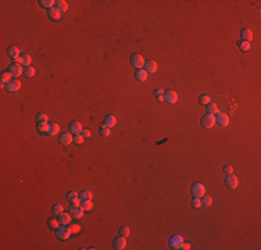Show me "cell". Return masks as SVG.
Here are the masks:
<instances>
[{
    "mask_svg": "<svg viewBox=\"0 0 261 250\" xmlns=\"http://www.w3.org/2000/svg\"><path fill=\"white\" fill-rule=\"evenodd\" d=\"M217 122V120H215V117L212 114H206L204 117L201 118V125L204 128H212Z\"/></svg>",
    "mask_w": 261,
    "mask_h": 250,
    "instance_id": "5",
    "label": "cell"
},
{
    "mask_svg": "<svg viewBox=\"0 0 261 250\" xmlns=\"http://www.w3.org/2000/svg\"><path fill=\"white\" fill-rule=\"evenodd\" d=\"M99 132H100V135H102V136L107 138V136H110V128H108L107 125H104V124H103L102 127L99 128Z\"/></svg>",
    "mask_w": 261,
    "mask_h": 250,
    "instance_id": "28",
    "label": "cell"
},
{
    "mask_svg": "<svg viewBox=\"0 0 261 250\" xmlns=\"http://www.w3.org/2000/svg\"><path fill=\"white\" fill-rule=\"evenodd\" d=\"M59 142L61 143V145H71V143L74 142V136H72V133H63V135L60 136V139H59Z\"/></svg>",
    "mask_w": 261,
    "mask_h": 250,
    "instance_id": "14",
    "label": "cell"
},
{
    "mask_svg": "<svg viewBox=\"0 0 261 250\" xmlns=\"http://www.w3.org/2000/svg\"><path fill=\"white\" fill-rule=\"evenodd\" d=\"M47 14H49V18H51V20H59V18H61V13L57 10L56 7L50 8Z\"/></svg>",
    "mask_w": 261,
    "mask_h": 250,
    "instance_id": "24",
    "label": "cell"
},
{
    "mask_svg": "<svg viewBox=\"0 0 261 250\" xmlns=\"http://www.w3.org/2000/svg\"><path fill=\"white\" fill-rule=\"evenodd\" d=\"M143 70H146V72L147 74H154L157 71V63L156 61H153V60H150V61H146L144 63V67H143Z\"/></svg>",
    "mask_w": 261,
    "mask_h": 250,
    "instance_id": "15",
    "label": "cell"
},
{
    "mask_svg": "<svg viewBox=\"0 0 261 250\" xmlns=\"http://www.w3.org/2000/svg\"><path fill=\"white\" fill-rule=\"evenodd\" d=\"M239 47H240V50H243V52H249V50L251 49V44H250V42L242 40L239 43Z\"/></svg>",
    "mask_w": 261,
    "mask_h": 250,
    "instance_id": "34",
    "label": "cell"
},
{
    "mask_svg": "<svg viewBox=\"0 0 261 250\" xmlns=\"http://www.w3.org/2000/svg\"><path fill=\"white\" fill-rule=\"evenodd\" d=\"M79 199V195L76 193V192H68L67 193V200L71 201V203H74L75 200H78Z\"/></svg>",
    "mask_w": 261,
    "mask_h": 250,
    "instance_id": "31",
    "label": "cell"
},
{
    "mask_svg": "<svg viewBox=\"0 0 261 250\" xmlns=\"http://www.w3.org/2000/svg\"><path fill=\"white\" fill-rule=\"evenodd\" d=\"M47 224H49V227H50L51 229H57V228H60V225H61L60 221L59 220H54V218L49 220V222H47Z\"/></svg>",
    "mask_w": 261,
    "mask_h": 250,
    "instance_id": "35",
    "label": "cell"
},
{
    "mask_svg": "<svg viewBox=\"0 0 261 250\" xmlns=\"http://www.w3.org/2000/svg\"><path fill=\"white\" fill-rule=\"evenodd\" d=\"M57 217H59L57 220L60 221V224H61V225H70V222H71V217H72V216H71V214L64 213V211H63V213H61L60 216H57Z\"/></svg>",
    "mask_w": 261,
    "mask_h": 250,
    "instance_id": "17",
    "label": "cell"
},
{
    "mask_svg": "<svg viewBox=\"0 0 261 250\" xmlns=\"http://www.w3.org/2000/svg\"><path fill=\"white\" fill-rule=\"evenodd\" d=\"M83 139H85V138H83L82 135H81V133H78V135H75V136H74V140H75V143H78V145H81V143H83Z\"/></svg>",
    "mask_w": 261,
    "mask_h": 250,
    "instance_id": "44",
    "label": "cell"
},
{
    "mask_svg": "<svg viewBox=\"0 0 261 250\" xmlns=\"http://www.w3.org/2000/svg\"><path fill=\"white\" fill-rule=\"evenodd\" d=\"M59 131H60V125L57 124V122H53L51 125H49V135L50 136H54V135H57L59 133Z\"/></svg>",
    "mask_w": 261,
    "mask_h": 250,
    "instance_id": "23",
    "label": "cell"
},
{
    "mask_svg": "<svg viewBox=\"0 0 261 250\" xmlns=\"http://www.w3.org/2000/svg\"><path fill=\"white\" fill-rule=\"evenodd\" d=\"M63 211H64V207L61 206V204H56V206L53 207V214H56V216H60Z\"/></svg>",
    "mask_w": 261,
    "mask_h": 250,
    "instance_id": "38",
    "label": "cell"
},
{
    "mask_svg": "<svg viewBox=\"0 0 261 250\" xmlns=\"http://www.w3.org/2000/svg\"><path fill=\"white\" fill-rule=\"evenodd\" d=\"M181 249L182 250H189V249H191V243H185V242H183L181 245Z\"/></svg>",
    "mask_w": 261,
    "mask_h": 250,
    "instance_id": "46",
    "label": "cell"
},
{
    "mask_svg": "<svg viewBox=\"0 0 261 250\" xmlns=\"http://www.w3.org/2000/svg\"><path fill=\"white\" fill-rule=\"evenodd\" d=\"M222 171H224L227 175H231V174H233V167L228 164V165H225L224 168H222Z\"/></svg>",
    "mask_w": 261,
    "mask_h": 250,
    "instance_id": "43",
    "label": "cell"
},
{
    "mask_svg": "<svg viewBox=\"0 0 261 250\" xmlns=\"http://www.w3.org/2000/svg\"><path fill=\"white\" fill-rule=\"evenodd\" d=\"M164 99H165L167 103H176L178 102V95H176L175 91H167L165 93H164Z\"/></svg>",
    "mask_w": 261,
    "mask_h": 250,
    "instance_id": "9",
    "label": "cell"
},
{
    "mask_svg": "<svg viewBox=\"0 0 261 250\" xmlns=\"http://www.w3.org/2000/svg\"><path fill=\"white\" fill-rule=\"evenodd\" d=\"M71 231L68 227H60V228H57L56 231V236H57V239H60V240H67V239H70V236H71Z\"/></svg>",
    "mask_w": 261,
    "mask_h": 250,
    "instance_id": "2",
    "label": "cell"
},
{
    "mask_svg": "<svg viewBox=\"0 0 261 250\" xmlns=\"http://www.w3.org/2000/svg\"><path fill=\"white\" fill-rule=\"evenodd\" d=\"M81 207H82L85 211L92 210V207H93L92 200H81Z\"/></svg>",
    "mask_w": 261,
    "mask_h": 250,
    "instance_id": "29",
    "label": "cell"
},
{
    "mask_svg": "<svg viewBox=\"0 0 261 250\" xmlns=\"http://www.w3.org/2000/svg\"><path fill=\"white\" fill-rule=\"evenodd\" d=\"M200 200H201V204H204V206H207V207H210L212 204V197L207 196V195H204L203 197H200Z\"/></svg>",
    "mask_w": 261,
    "mask_h": 250,
    "instance_id": "32",
    "label": "cell"
},
{
    "mask_svg": "<svg viewBox=\"0 0 261 250\" xmlns=\"http://www.w3.org/2000/svg\"><path fill=\"white\" fill-rule=\"evenodd\" d=\"M14 61H15V63H18V64H21V65L29 67V65H31L32 59H31L29 54H21V56H20V57H17V59L14 60Z\"/></svg>",
    "mask_w": 261,
    "mask_h": 250,
    "instance_id": "12",
    "label": "cell"
},
{
    "mask_svg": "<svg viewBox=\"0 0 261 250\" xmlns=\"http://www.w3.org/2000/svg\"><path fill=\"white\" fill-rule=\"evenodd\" d=\"M115 124H117V118L114 117V115H107L104 120V125H107L108 128H112L115 127Z\"/></svg>",
    "mask_w": 261,
    "mask_h": 250,
    "instance_id": "22",
    "label": "cell"
},
{
    "mask_svg": "<svg viewBox=\"0 0 261 250\" xmlns=\"http://www.w3.org/2000/svg\"><path fill=\"white\" fill-rule=\"evenodd\" d=\"M240 35H242V40H244V42H250L251 39H253V31L249 29V28L242 29Z\"/></svg>",
    "mask_w": 261,
    "mask_h": 250,
    "instance_id": "18",
    "label": "cell"
},
{
    "mask_svg": "<svg viewBox=\"0 0 261 250\" xmlns=\"http://www.w3.org/2000/svg\"><path fill=\"white\" fill-rule=\"evenodd\" d=\"M8 72L11 74V76H14V78H18V76L21 75V74H24V72H25V70H22L21 64L14 63V64H11V65L8 67Z\"/></svg>",
    "mask_w": 261,
    "mask_h": 250,
    "instance_id": "4",
    "label": "cell"
},
{
    "mask_svg": "<svg viewBox=\"0 0 261 250\" xmlns=\"http://www.w3.org/2000/svg\"><path fill=\"white\" fill-rule=\"evenodd\" d=\"M114 249H117V250H122V249H125L127 247V240H125L124 236H117V238L114 239Z\"/></svg>",
    "mask_w": 261,
    "mask_h": 250,
    "instance_id": "11",
    "label": "cell"
},
{
    "mask_svg": "<svg viewBox=\"0 0 261 250\" xmlns=\"http://www.w3.org/2000/svg\"><path fill=\"white\" fill-rule=\"evenodd\" d=\"M7 53H8V56L11 57V59H17V57H20L21 54H20V49L18 47H15V46H10L8 47V50H7Z\"/></svg>",
    "mask_w": 261,
    "mask_h": 250,
    "instance_id": "21",
    "label": "cell"
},
{
    "mask_svg": "<svg viewBox=\"0 0 261 250\" xmlns=\"http://www.w3.org/2000/svg\"><path fill=\"white\" fill-rule=\"evenodd\" d=\"M144 59H143V56L142 54H138V53H135V54H132L131 56V64L135 67V68H138V70H142L144 67Z\"/></svg>",
    "mask_w": 261,
    "mask_h": 250,
    "instance_id": "1",
    "label": "cell"
},
{
    "mask_svg": "<svg viewBox=\"0 0 261 250\" xmlns=\"http://www.w3.org/2000/svg\"><path fill=\"white\" fill-rule=\"evenodd\" d=\"M225 184H227V186H228V188L235 189V188L238 186V185H239V179L235 177L233 174L227 175V178H225Z\"/></svg>",
    "mask_w": 261,
    "mask_h": 250,
    "instance_id": "7",
    "label": "cell"
},
{
    "mask_svg": "<svg viewBox=\"0 0 261 250\" xmlns=\"http://www.w3.org/2000/svg\"><path fill=\"white\" fill-rule=\"evenodd\" d=\"M129 233H131V231H129V228H128V227H121V228H120V235L124 236V238L129 236Z\"/></svg>",
    "mask_w": 261,
    "mask_h": 250,
    "instance_id": "37",
    "label": "cell"
},
{
    "mask_svg": "<svg viewBox=\"0 0 261 250\" xmlns=\"http://www.w3.org/2000/svg\"><path fill=\"white\" fill-rule=\"evenodd\" d=\"M215 120L220 122L221 127H228V125H229V117H228L227 114H224V113H218Z\"/></svg>",
    "mask_w": 261,
    "mask_h": 250,
    "instance_id": "16",
    "label": "cell"
},
{
    "mask_svg": "<svg viewBox=\"0 0 261 250\" xmlns=\"http://www.w3.org/2000/svg\"><path fill=\"white\" fill-rule=\"evenodd\" d=\"M68 228H70V231L72 233H78L79 231H81V225H78V224H71Z\"/></svg>",
    "mask_w": 261,
    "mask_h": 250,
    "instance_id": "40",
    "label": "cell"
},
{
    "mask_svg": "<svg viewBox=\"0 0 261 250\" xmlns=\"http://www.w3.org/2000/svg\"><path fill=\"white\" fill-rule=\"evenodd\" d=\"M35 72H36V71H35L34 67H27V70H25V72H24V74H25L27 76H29V78H31V76H34V75H35Z\"/></svg>",
    "mask_w": 261,
    "mask_h": 250,
    "instance_id": "41",
    "label": "cell"
},
{
    "mask_svg": "<svg viewBox=\"0 0 261 250\" xmlns=\"http://www.w3.org/2000/svg\"><path fill=\"white\" fill-rule=\"evenodd\" d=\"M81 135H82L83 138H91V135H92V133H91V131H89V129H82V132H81Z\"/></svg>",
    "mask_w": 261,
    "mask_h": 250,
    "instance_id": "45",
    "label": "cell"
},
{
    "mask_svg": "<svg viewBox=\"0 0 261 250\" xmlns=\"http://www.w3.org/2000/svg\"><path fill=\"white\" fill-rule=\"evenodd\" d=\"M38 131L42 132V133L49 132V125L47 124H38Z\"/></svg>",
    "mask_w": 261,
    "mask_h": 250,
    "instance_id": "39",
    "label": "cell"
},
{
    "mask_svg": "<svg viewBox=\"0 0 261 250\" xmlns=\"http://www.w3.org/2000/svg\"><path fill=\"white\" fill-rule=\"evenodd\" d=\"M135 79L139 82H143L147 79V72L146 70H136V72H135Z\"/></svg>",
    "mask_w": 261,
    "mask_h": 250,
    "instance_id": "19",
    "label": "cell"
},
{
    "mask_svg": "<svg viewBox=\"0 0 261 250\" xmlns=\"http://www.w3.org/2000/svg\"><path fill=\"white\" fill-rule=\"evenodd\" d=\"M70 131L72 135H78V133L82 132V125H81L79 121H72L70 124Z\"/></svg>",
    "mask_w": 261,
    "mask_h": 250,
    "instance_id": "13",
    "label": "cell"
},
{
    "mask_svg": "<svg viewBox=\"0 0 261 250\" xmlns=\"http://www.w3.org/2000/svg\"><path fill=\"white\" fill-rule=\"evenodd\" d=\"M192 206L195 207V208H199V207H201L203 204H201V200H200V197H195V199H193V201H192Z\"/></svg>",
    "mask_w": 261,
    "mask_h": 250,
    "instance_id": "42",
    "label": "cell"
},
{
    "mask_svg": "<svg viewBox=\"0 0 261 250\" xmlns=\"http://www.w3.org/2000/svg\"><path fill=\"white\" fill-rule=\"evenodd\" d=\"M47 115L46 114H43V113H40V114H38L36 115V121H38V124H47Z\"/></svg>",
    "mask_w": 261,
    "mask_h": 250,
    "instance_id": "33",
    "label": "cell"
},
{
    "mask_svg": "<svg viewBox=\"0 0 261 250\" xmlns=\"http://www.w3.org/2000/svg\"><path fill=\"white\" fill-rule=\"evenodd\" d=\"M83 213H85V210H83L81 206H76V204H71L70 207V214L74 217V218H82L83 217Z\"/></svg>",
    "mask_w": 261,
    "mask_h": 250,
    "instance_id": "6",
    "label": "cell"
},
{
    "mask_svg": "<svg viewBox=\"0 0 261 250\" xmlns=\"http://www.w3.org/2000/svg\"><path fill=\"white\" fill-rule=\"evenodd\" d=\"M183 243V238L181 235H175V236H172V238L170 239V245H171V247L172 249H181V245Z\"/></svg>",
    "mask_w": 261,
    "mask_h": 250,
    "instance_id": "8",
    "label": "cell"
},
{
    "mask_svg": "<svg viewBox=\"0 0 261 250\" xmlns=\"http://www.w3.org/2000/svg\"><path fill=\"white\" fill-rule=\"evenodd\" d=\"M56 8L60 13H65L67 10H68V4H67V2H64V0H57V2H56Z\"/></svg>",
    "mask_w": 261,
    "mask_h": 250,
    "instance_id": "20",
    "label": "cell"
},
{
    "mask_svg": "<svg viewBox=\"0 0 261 250\" xmlns=\"http://www.w3.org/2000/svg\"><path fill=\"white\" fill-rule=\"evenodd\" d=\"M199 102H200L201 104H204V106L210 104L211 103V96L210 95H201L200 97H199Z\"/></svg>",
    "mask_w": 261,
    "mask_h": 250,
    "instance_id": "30",
    "label": "cell"
},
{
    "mask_svg": "<svg viewBox=\"0 0 261 250\" xmlns=\"http://www.w3.org/2000/svg\"><path fill=\"white\" fill-rule=\"evenodd\" d=\"M6 88H7V92H18L21 88V82L18 81V79H11V81L6 85Z\"/></svg>",
    "mask_w": 261,
    "mask_h": 250,
    "instance_id": "10",
    "label": "cell"
},
{
    "mask_svg": "<svg viewBox=\"0 0 261 250\" xmlns=\"http://www.w3.org/2000/svg\"><path fill=\"white\" fill-rule=\"evenodd\" d=\"M191 192L193 197H203L206 195V188L201 184H193L191 188Z\"/></svg>",
    "mask_w": 261,
    "mask_h": 250,
    "instance_id": "3",
    "label": "cell"
},
{
    "mask_svg": "<svg viewBox=\"0 0 261 250\" xmlns=\"http://www.w3.org/2000/svg\"><path fill=\"white\" fill-rule=\"evenodd\" d=\"M39 4L42 7H47L50 10V8H53V6H56V2H53V0H40Z\"/></svg>",
    "mask_w": 261,
    "mask_h": 250,
    "instance_id": "27",
    "label": "cell"
},
{
    "mask_svg": "<svg viewBox=\"0 0 261 250\" xmlns=\"http://www.w3.org/2000/svg\"><path fill=\"white\" fill-rule=\"evenodd\" d=\"M220 113V110H218V107L215 106L214 103H210V104H207V114H218Z\"/></svg>",
    "mask_w": 261,
    "mask_h": 250,
    "instance_id": "26",
    "label": "cell"
},
{
    "mask_svg": "<svg viewBox=\"0 0 261 250\" xmlns=\"http://www.w3.org/2000/svg\"><path fill=\"white\" fill-rule=\"evenodd\" d=\"M156 99H157V102H160V103L165 102V99H164V93H163V95H157V96H156Z\"/></svg>",
    "mask_w": 261,
    "mask_h": 250,
    "instance_id": "47",
    "label": "cell"
},
{
    "mask_svg": "<svg viewBox=\"0 0 261 250\" xmlns=\"http://www.w3.org/2000/svg\"><path fill=\"white\" fill-rule=\"evenodd\" d=\"M79 199H81V200H92V193H91V192H88V190L81 192Z\"/></svg>",
    "mask_w": 261,
    "mask_h": 250,
    "instance_id": "36",
    "label": "cell"
},
{
    "mask_svg": "<svg viewBox=\"0 0 261 250\" xmlns=\"http://www.w3.org/2000/svg\"><path fill=\"white\" fill-rule=\"evenodd\" d=\"M0 79H2V86H4V85H7L8 82L11 81V74L10 72H3L2 74V76H0Z\"/></svg>",
    "mask_w": 261,
    "mask_h": 250,
    "instance_id": "25",
    "label": "cell"
}]
</instances>
